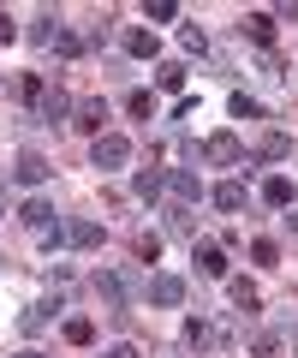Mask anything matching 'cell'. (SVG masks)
I'll list each match as a JSON object with an SVG mask.
<instances>
[{"mask_svg": "<svg viewBox=\"0 0 298 358\" xmlns=\"http://www.w3.org/2000/svg\"><path fill=\"white\" fill-rule=\"evenodd\" d=\"M131 162V138H119V131H102V138L90 143V167H102V173H114V167Z\"/></svg>", "mask_w": 298, "mask_h": 358, "instance_id": "cell-1", "label": "cell"}, {"mask_svg": "<svg viewBox=\"0 0 298 358\" xmlns=\"http://www.w3.org/2000/svg\"><path fill=\"white\" fill-rule=\"evenodd\" d=\"M185 341H191L197 352H221V346H233V329H221V322H209V317H191L185 322Z\"/></svg>", "mask_w": 298, "mask_h": 358, "instance_id": "cell-2", "label": "cell"}, {"mask_svg": "<svg viewBox=\"0 0 298 358\" xmlns=\"http://www.w3.org/2000/svg\"><path fill=\"white\" fill-rule=\"evenodd\" d=\"M203 162H215V167H245V143H239V131H215V138L203 143Z\"/></svg>", "mask_w": 298, "mask_h": 358, "instance_id": "cell-3", "label": "cell"}, {"mask_svg": "<svg viewBox=\"0 0 298 358\" xmlns=\"http://www.w3.org/2000/svg\"><path fill=\"white\" fill-rule=\"evenodd\" d=\"M13 179H18V185H48V179H54V162H48L42 150H18Z\"/></svg>", "mask_w": 298, "mask_h": 358, "instance_id": "cell-4", "label": "cell"}, {"mask_svg": "<svg viewBox=\"0 0 298 358\" xmlns=\"http://www.w3.org/2000/svg\"><path fill=\"white\" fill-rule=\"evenodd\" d=\"M143 299L161 305V310H173V305H185V281L179 275H149V281H143Z\"/></svg>", "mask_w": 298, "mask_h": 358, "instance_id": "cell-5", "label": "cell"}, {"mask_svg": "<svg viewBox=\"0 0 298 358\" xmlns=\"http://www.w3.org/2000/svg\"><path fill=\"white\" fill-rule=\"evenodd\" d=\"M96 299H102L107 310H126L131 305V281H126V275H114V268H102V275H96Z\"/></svg>", "mask_w": 298, "mask_h": 358, "instance_id": "cell-6", "label": "cell"}, {"mask_svg": "<svg viewBox=\"0 0 298 358\" xmlns=\"http://www.w3.org/2000/svg\"><path fill=\"white\" fill-rule=\"evenodd\" d=\"M286 155H292V138L286 131H269L257 150H245V167H269V162H286Z\"/></svg>", "mask_w": 298, "mask_h": 358, "instance_id": "cell-7", "label": "cell"}, {"mask_svg": "<svg viewBox=\"0 0 298 358\" xmlns=\"http://www.w3.org/2000/svg\"><path fill=\"white\" fill-rule=\"evenodd\" d=\"M102 239H107L102 221H66V245L72 251H102Z\"/></svg>", "mask_w": 298, "mask_h": 358, "instance_id": "cell-8", "label": "cell"}, {"mask_svg": "<svg viewBox=\"0 0 298 358\" xmlns=\"http://www.w3.org/2000/svg\"><path fill=\"white\" fill-rule=\"evenodd\" d=\"M167 192H173V197H179V203H185V209H191V203H197V197H203V179H197V173H191V167H173V173H167Z\"/></svg>", "mask_w": 298, "mask_h": 358, "instance_id": "cell-9", "label": "cell"}, {"mask_svg": "<svg viewBox=\"0 0 298 358\" xmlns=\"http://www.w3.org/2000/svg\"><path fill=\"white\" fill-rule=\"evenodd\" d=\"M78 131H90V138H102V126H107V102L102 96H90V102H78V120H72Z\"/></svg>", "mask_w": 298, "mask_h": 358, "instance_id": "cell-10", "label": "cell"}, {"mask_svg": "<svg viewBox=\"0 0 298 358\" xmlns=\"http://www.w3.org/2000/svg\"><path fill=\"white\" fill-rule=\"evenodd\" d=\"M209 203L227 209V215H239V209H245V179H221L215 192H209Z\"/></svg>", "mask_w": 298, "mask_h": 358, "instance_id": "cell-11", "label": "cell"}, {"mask_svg": "<svg viewBox=\"0 0 298 358\" xmlns=\"http://www.w3.org/2000/svg\"><path fill=\"white\" fill-rule=\"evenodd\" d=\"M239 36H251V42L269 48V42H274V13H245V18H239Z\"/></svg>", "mask_w": 298, "mask_h": 358, "instance_id": "cell-12", "label": "cell"}, {"mask_svg": "<svg viewBox=\"0 0 298 358\" xmlns=\"http://www.w3.org/2000/svg\"><path fill=\"white\" fill-rule=\"evenodd\" d=\"M262 203H269V209H292V179L269 173V179H262Z\"/></svg>", "mask_w": 298, "mask_h": 358, "instance_id": "cell-13", "label": "cell"}, {"mask_svg": "<svg viewBox=\"0 0 298 358\" xmlns=\"http://www.w3.org/2000/svg\"><path fill=\"white\" fill-rule=\"evenodd\" d=\"M66 114H72V96H66V90H48V96L36 102V120H42V126H54V120H66Z\"/></svg>", "mask_w": 298, "mask_h": 358, "instance_id": "cell-14", "label": "cell"}, {"mask_svg": "<svg viewBox=\"0 0 298 358\" xmlns=\"http://www.w3.org/2000/svg\"><path fill=\"white\" fill-rule=\"evenodd\" d=\"M18 215H24V227H30V233H48V227H54V203H48V197H30Z\"/></svg>", "mask_w": 298, "mask_h": 358, "instance_id": "cell-15", "label": "cell"}, {"mask_svg": "<svg viewBox=\"0 0 298 358\" xmlns=\"http://www.w3.org/2000/svg\"><path fill=\"white\" fill-rule=\"evenodd\" d=\"M161 185H167V173H161V167H137V173H131V192L149 197V203L161 197Z\"/></svg>", "mask_w": 298, "mask_h": 358, "instance_id": "cell-16", "label": "cell"}, {"mask_svg": "<svg viewBox=\"0 0 298 358\" xmlns=\"http://www.w3.org/2000/svg\"><path fill=\"white\" fill-rule=\"evenodd\" d=\"M197 268H203L209 281H227V251L221 245H197Z\"/></svg>", "mask_w": 298, "mask_h": 358, "instance_id": "cell-17", "label": "cell"}, {"mask_svg": "<svg viewBox=\"0 0 298 358\" xmlns=\"http://www.w3.org/2000/svg\"><path fill=\"white\" fill-rule=\"evenodd\" d=\"M84 48H90V42H84L78 30H66V24L54 30V54H60V60H84Z\"/></svg>", "mask_w": 298, "mask_h": 358, "instance_id": "cell-18", "label": "cell"}, {"mask_svg": "<svg viewBox=\"0 0 298 358\" xmlns=\"http://www.w3.org/2000/svg\"><path fill=\"white\" fill-rule=\"evenodd\" d=\"M126 54H137V60H156V54H161L156 30H126Z\"/></svg>", "mask_w": 298, "mask_h": 358, "instance_id": "cell-19", "label": "cell"}, {"mask_svg": "<svg viewBox=\"0 0 298 358\" xmlns=\"http://www.w3.org/2000/svg\"><path fill=\"white\" fill-rule=\"evenodd\" d=\"M48 322H54V305H30V310H18V329H24V334H42Z\"/></svg>", "mask_w": 298, "mask_h": 358, "instance_id": "cell-20", "label": "cell"}, {"mask_svg": "<svg viewBox=\"0 0 298 358\" xmlns=\"http://www.w3.org/2000/svg\"><path fill=\"white\" fill-rule=\"evenodd\" d=\"M156 84L167 90V96H179V90H185V66H179V60H161V66H156Z\"/></svg>", "mask_w": 298, "mask_h": 358, "instance_id": "cell-21", "label": "cell"}, {"mask_svg": "<svg viewBox=\"0 0 298 358\" xmlns=\"http://www.w3.org/2000/svg\"><path fill=\"white\" fill-rule=\"evenodd\" d=\"M60 334H66L72 346H90V341H96V322H90V317H66V329H60Z\"/></svg>", "mask_w": 298, "mask_h": 358, "instance_id": "cell-22", "label": "cell"}, {"mask_svg": "<svg viewBox=\"0 0 298 358\" xmlns=\"http://www.w3.org/2000/svg\"><path fill=\"white\" fill-rule=\"evenodd\" d=\"M167 233H179V239H197V221H191V209H185V203H173V209H167Z\"/></svg>", "mask_w": 298, "mask_h": 358, "instance_id": "cell-23", "label": "cell"}, {"mask_svg": "<svg viewBox=\"0 0 298 358\" xmlns=\"http://www.w3.org/2000/svg\"><path fill=\"white\" fill-rule=\"evenodd\" d=\"M126 114L131 120H156V96H149V90H131V96H126Z\"/></svg>", "mask_w": 298, "mask_h": 358, "instance_id": "cell-24", "label": "cell"}, {"mask_svg": "<svg viewBox=\"0 0 298 358\" xmlns=\"http://www.w3.org/2000/svg\"><path fill=\"white\" fill-rule=\"evenodd\" d=\"M251 358H281V334H274V329L251 334Z\"/></svg>", "mask_w": 298, "mask_h": 358, "instance_id": "cell-25", "label": "cell"}, {"mask_svg": "<svg viewBox=\"0 0 298 358\" xmlns=\"http://www.w3.org/2000/svg\"><path fill=\"white\" fill-rule=\"evenodd\" d=\"M251 263L274 268V263H281V245H274V239H251Z\"/></svg>", "mask_w": 298, "mask_h": 358, "instance_id": "cell-26", "label": "cell"}, {"mask_svg": "<svg viewBox=\"0 0 298 358\" xmlns=\"http://www.w3.org/2000/svg\"><path fill=\"white\" fill-rule=\"evenodd\" d=\"M54 30H60V18H54V13H42V18H36V30H30V42H42V48H54Z\"/></svg>", "mask_w": 298, "mask_h": 358, "instance_id": "cell-27", "label": "cell"}, {"mask_svg": "<svg viewBox=\"0 0 298 358\" xmlns=\"http://www.w3.org/2000/svg\"><path fill=\"white\" fill-rule=\"evenodd\" d=\"M227 108H233L239 120H262V102H257V96H245V90H239V96H233Z\"/></svg>", "mask_w": 298, "mask_h": 358, "instance_id": "cell-28", "label": "cell"}, {"mask_svg": "<svg viewBox=\"0 0 298 358\" xmlns=\"http://www.w3.org/2000/svg\"><path fill=\"white\" fill-rule=\"evenodd\" d=\"M18 96H24V102H42V96H48V84H42L36 72H24V78H18Z\"/></svg>", "mask_w": 298, "mask_h": 358, "instance_id": "cell-29", "label": "cell"}, {"mask_svg": "<svg viewBox=\"0 0 298 358\" xmlns=\"http://www.w3.org/2000/svg\"><path fill=\"white\" fill-rule=\"evenodd\" d=\"M179 42H185V54H209V36H203L197 24H185V30H179Z\"/></svg>", "mask_w": 298, "mask_h": 358, "instance_id": "cell-30", "label": "cell"}, {"mask_svg": "<svg viewBox=\"0 0 298 358\" xmlns=\"http://www.w3.org/2000/svg\"><path fill=\"white\" fill-rule=\"evenodd\" d=\"M173 18H179L173 0H149V24H173Z\"/></svg>", "mask_w": 298, "mask_h": 358, "instance_id": "cell-31", "label": "cell"}, {"mask_svg": "<svg viewBox=\"0 0 298 358\" xmlns=\"http://www.w3.org/2000/svg\"><path fill=\"white\" fill-rule=\"evenodd\" d=\"M137 257H143V263H156V257H161V239H156V233H143V239H137Z\"/></svg>", "mask_w": 298, "mask_h": 358, "instance_id": "cell-32", "label": "cell"}, {"mask_svg": "<svg viewBox=\"0 0 298 358\" xmlns=\"http://www.w3.org/2000/svg\"><path fill=\"white\" fill-rule=\"evenodd\" d=\"M36 239H42V251H60V245H66V227L54 221V227H48V233H36Z\"/></svg>", "mask_w": 298, "mask_h": 358, "instance_id": "cell-33", "label": "cell"}, {"mask_svg": "<svg viewBox=\"0 0 298 358\" xmlns=\"http://www.w3.org/2000/svg\"><path fill=\"white\" fill-rule=\"evenodd\" d=\"M102 358H137V346H131V341H114V346H107Z\"/></svg>", "mask_w": 298, "mask_h": 358, "instance_id": "cell-34", "label": "cell"}, {"mask_svg": "<svg viewBox=\"0 0 298 358\" xmlns=\"http://www.w3.org/2000/svg\"><path fill=\"white\" fill-rule=\"evenodd\" d=\"M18 36V24H13V13H0V42H13Z\"/></svg>", "mask_w": 298, "mask_h": 358, "instance_id": "cell-35", "label": "cell"}, {"mask_svg": "<svg viewBox=\"0 0 298 358\" xmlns=\"http://www.w3.org/2000/svg\"><path fill=\"white\" fill-rule=\"evenodd\" d=\"M274 18H286V24H298V0H286V6H281Z\"/></svg>", "mask_w": 298, "mask_h": 358, "instance_id": "cell-36", "label": "cell"}, {"mask_svg": "<svg viewBox=\"0 0 298 358\" xmlns=\"http://www.w3.org/2000/svg\"><path fill=\"white\" fill-rule=\"evenodd\" d=\"M13 358H48V352H36V346H24V352H13Z\"/></svg>", "mask_w": 298, "mask_h": 358, "instance_id": "cell-37", "label": "cell"}, {"mask_svg": "<svg viewBox=\"0 0 298 358\" xmlns=\"http://www.w3.org/2000/svg\"><path fill=\"white\" fill-rule=\"evenodd\" d=\"M286 227H292V233H298V203H292V215H286Z\"/></svg>", "mask_w": 298, "mask_h": 358, "instance_id": "cell-38", "label": "cell"}]
</instances>
